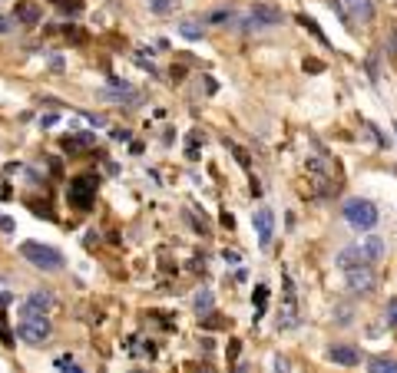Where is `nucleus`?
I'll list each match as a JSON object with an SVG mask.
<instances>
[{
	"label": "nucleus",
	"mask_w": 397,
	"mask_h": 373,
	"mask_svg": "<svg viewBox=\"0 0 397 373\" xmlns=\"http://www.w3.org/2000/svg\"><path fill=\"white\" fill-rule=\"evenodd\" d=\"M331 10H335V14L341 17L344 23H351V17H348V10H344V3H341V0H331Z\"/></svg>",
	"instance_id": "26"
},
{
	"label": "nucleus",
	"mask_w": 397,
	"mask_h": 373,
	"mask_svg": "<svg viewBox=\"0 0 397 373\" xmlns=\"http://www.w3.org/2000/svg\"><path fill=\"white\" fill-rule=\"evenodd\" d=\"M100 96H103V99H113V103H126V106H136L139 99H142L126 79H113V86L100 90Z\"/></svg>",
	"instance_id": "8"
},
{
	"label": "nucleus",
	"mask_w": 397,
	"mask_h": 373,
	"mask_svg": "<svg viewBox=\"0 0 397 373\" xmlns=\"http://www.w3.org/2000/svg\"><path fill=\"white\" fill-rule=\"evenodd\" d=\"M331 321H335L338 327H348V324L354 321V307H351V304H338L335 314H331Z\"/></svg>",
	"instance_id": "21"
},
{
	"label": "nucleus",
	"mask_w": 397,
	"mask_h": 373,
	"mask_svg": "<svg viewBox=\"0 0 397 373\" xmlns=\"http://www.w3.org/2000/svg\"><path fill=\"white\" fill-rule=\"evenodd\" d=\"M252 222H255V231H259V245L261 248H268V245H272V235H275V211L259 209L252 215Z\"/></svg>",
	"instance_id": "12"
},
{
	"label": "nucleus",
	"mask_w": 397,
	"mask_h": 373,
	"mask_svg": "<svg viewBox=\"0 0 397 373\" xmlns=\"http://www.w3.org/2000/svg\"><path fill=\"white\" fill-rule=\"evenodd\" d=\"M298 23H302V27H308V33H311V37H315V40H318V44L331 46V40H328V37H324V33H321V27H318V23H315V20H311V17L298 14Z\"/></svg>",
	"instance_id": "22"
},
{
	"label": "nucleus",
	"mask_w": 397,
	"mask_h": 373,
	"mask_svg": "<svg viewBox=\"0 0 397 373\" xmlns=\"http://www.w3.org/2000/svg\"><path fill=\"white\" fill-rule=\"evenodd\" d=\"M196 314L198 317H209V314H212V294H209V291H198L196 294Z\"/></svg>",
	"instance_id": "23"
},
{
	"label": "nucleus",
	"mask_w": 397,
	"mask_h": 373,
	"mask_svg": "<svg viewBox=\"0 0 397 373\" xmlns=\"http://www.w3.org/2000/svg\"><path fill=\"white\" fill-rule=\"evenodd\" d=\"M298 324V294H295V278L285 271V294L278 307V330H291Z\"/></svg>",
	"instance_id": "5"
},
{
	"label": "nucleus",
	"mask_w": 397,
	"mask_h": 373,
	"mask_svg": "<svg viewBox=\"0 0 397 373\" xmlns=\"http://www.w3.org/2000/svg\"><path fill=\"white\" fill-rule=\"evenodd\" d=\"M14 17L20 23H40V3H30V0H27V3H20L14 10Z\"/></svg>",
	"instance_id": "17"
},
{
	"label": "nucleus",
	"mask_w": 397,
	"mask_h": 373,
	"mask_svg": "<svg viewBox=\"0 0 397 373\" xmlns=\"http://www.w3.org/2000/svg\"><path fill=\"white\" fill-rule=\"evenodd\" d=\"M265 304H268V287L259 284V287H255V311H259V317H261V311H265Z\"/></svg>",
	"instance_id": "24"
},
{
	"label": "nucleus",
	"mask_w": 397,
	"mask_h": 373,
	"mask_svg": "<svg viewBox=\"0 0 397 373\" xmlns=\"http://www.w3.org/2000/svg\"><path fill=\"white\" fill-rule=\"evenodd\" d=\"M50 334H53V324H50L46 317H24V321H20V327H17V337H20V341H27V343H33V347H40Z\"/></svg>",
	"instance_id": "6"
},
{
	"label": "nucleus",
	"mask_w": 397,
	"mask_h": 373,
	"mask_svg": "<svg viewBox=\"0 0 397 373\" xmlns=\"http://www.w3.org/2000/svg\"><path fill=\"white\" fill-rule=\"evenodd\" d=\"M364 254H367V261L374 265V261H381L384 254H387V245H384V238H378V235H371V238H364Z\"/></svg>",
	"instance_id": "15"
},
{
	"label": "nucleus",
	"mask_w": 397,
	"mask_h": 373,
	"mask_svg": "<svg viewBox=\"0 0 397 373\" xmlns=\"http://www.w3.org/2000/svg\"><path fill=\"white\" fill-rule=\"evenodd\" d=\"M324 357L331 360V363H341V367H358L361 363V350L351 347V343H331L324 350Z\"/></svg>",
	"instance_id": "10"
},
{
	"label": "nucleus",
	"mask_w": 397,
	"mask_h": 373,
	"mask_svg": "<svg viewBox=\"0 0 397 373\" xmlns=\"http://www.w3.org/2000/svg\"><path fill=\"white\" fill-rule=\"evenodd\" d=\"M387 321H391V324H397V298L387 300Z\"/></svg>",
	"instance_id": "29"
},
{
	"label": "nucleus",
	"mask_w": 397,
	"mask_h": 373,
	"mask_svg": "<svg viewBox=\"0 0 397 373\" xmlns=\"http://www.w3.org/2000/svg\"><path fill=\"white\" fill-rule=\"evenodd\" d=\"M50 66H53V70H60V66H63V60H60V53H50Z\"/></svg>",
	"instance_id": "32"
},
{
	"label": "nucleus",
	"mask_w": 397,
	"mask_h": 373,
	"mask_svg": "<svg viewBox=\"0 0 397 373\" xmlns=\"http://www.w3.org/2000/svg\"><path fill=\"white\" fill-rule=\"evenodd\" d=\"M335 265L344 271V274H348V271H354V268H371V261H367L364 248H358V245H351V248H341V251H338V258H335Z\"/></svg>",
	"instance_id": "9"
},
{
	"label": "nucleus",
	"mask_w": 397,
	"mask_h": 373,
	"mask_svg": "<svg viewBox=\"0 0 397 373\" xmlns=\"http://www.w3.org/2000/svg\"><path fill=\"white\" fill-rule=\"evenodd\" d=\"M281 10H278L275 3H255V7H252V14L245 17L242 23H239V27H242L245 33H255V30H268V27H278V23H281Z\"/></svg>",
	"instance_id": "4"
},
{
	"label": "nucleus",
	"mask_w": 397,
	"mask_h": 373,
	"mask_svg": "<svg viewBox=\"0 0 397 373\" xmlns=\"http://www.w3.org/2000/svg\"><path fill=\"white\" fill-rule=\"evenodd\" d=\"M229 149H232V155H235V159H239V165H245V169H248V165H252V159H248V155H245V152L239 149V146H232V142H229Z\"/></svg>",
	"instance_id": "27"
},
{
	"label": "nucleus",
	"mask_w": 397,
	"mask_h": 373,
	"mask_svg": "<svg viewBox=\"0 0 397 373\" xmlns=\"http://www.w3.org/2000/svg\"><path fill=\"white\" fill-rule=\"evenodd\" d=\"M341 215H344V222L351 224L354 231H371V228L378 224V218H381L378 205L367 202V198H348L344 209H341Z\"/></svg>",
	"instance_id": "1"
},
{
	"label": "nucleus",
	"mask_w": 397,
	"mask_h": 373,
	"mask_svg": "<svg viewBox=\"0 0 397 373\" xmlns=\"http://www.w3.org/2000/svg\"><path fill=\"white\" fill-rule=\"evenodd\" d=\"M0 231H3V235H14V218H0Z\"/></svg>",
	"instance_id": "30"
},
{
	"label": "nucleus",
	"mask_w": 397,
	"mask_h": 373,
	"mask_svg": "<svg viewBox=\"0 0 397 373\" xmlns=\"http://www.w3.org/2000/svg\"><path fill=\"white\" fill-rule=\"evenodd\" d=\"M53 122H57V116H53V113H50V116H44V119H40V126H44V129H50V126H53Z\"/></svg>",
	"instance_id": "33"
},
{
	"label": "nucleus",
	"mask_w": 397,
	"mask_h": 373,
	"mask_svg": "<svg viewBox=\"0 0 397 373\" xmlns=\"http://www.w3.org/2000/svg\"><path fill=\"white\" fill-rule=\"evenodd\" d=\"M7 30H10V20H7V17L0 14V33H7Z\"/></svg>",
	"instance_id": "34"
},
{
	"label": "nucleus",
	"mask_w": 397,
	"mask_h": 373,
	"mask_svg": "<svg viewBox=\"0 0 397 373\" xmlns=\"http://www.w3.org/2000/svg\"><path fill=\"white\" fill-rule=\"evenodd\" d=\"M63 37H70L73 44H83V33H80V27H66V30H63Z\"/></svg>",
	"instance_id": "28"
},
{
	"label": "nucleus",
	"mask_w": 397,
	"mask_h": 373,
	"mask_svg": "<svg viewBox=\"0 0 397 373\" xmlns=\"http://www.w3.org/2000/svg\"><path fill=\"white\" fill-rule=\"evenodd\" d=\"M50 311H53V294H50V291H33V294H27V300L20 304V314H24V317H46Z\"/></svg>",
	"instance_id": "7"
},
{
	"label": "nucleus",
	"mask_w": 397,
	"mask_h": 373,
	"mask_svg": "<svg viewBox=\"0 0 397 373\" xmlns=\"http://www.w3.org/2000/svg\"><path fill=\"white\" fill-rule=\"evenodd\" d=\"M367 373H397L394 357H371L367 360Z\"/></svg>",
	"instance_id": "18"
},
{
	"label": "nucleus",
	"mask_w": 397,
	"mask_h": 373,
	"mask_svg": "<svg viewBox=\"0 0 397 373\" xmlns=\"http://www.w3.org/2000/svg\"><path fill=\"white\" fill-rule=\"evenodd\" d=\"M149 3V10H153L156 17H169L179 10V0H146Z\"/></svg>",
	"instance_id": "20"
},
{
	"label": "nucleus",
	"mask_w": 397,
	"mask_h": 373,
	"mask_svg": "<svg viewBox=\"0 0 397 373\" xmlns=\"http://www.w3.org/2000/svg\"><path fill=\"white\" fill-rule=\"evenodd\" d=\"M20 254L30 261L33 268H44V271H57L63 268V254L50 245H40V241H24L20 245Z\"/></svg>",
	"instance_id": "2"
},
{
	"label": "nucleus",
	"mask_w": 397,
	"mask_h": 373,
	"mask_svg": "<svg viewBox=\"0 0 397 373\" xmlns=\"http://www.w3.org/2000/svg\"><path fill=\"white\" fill-rule=\"evenodd\" d=\"M391 50H394V57H397V30L391 33Z\"/></svg>",
	"instance_id": "35"
},
{
	"label": "nucleus",
	"mask_w": 397,
	"mask_h": 373,
	"mask_svg": "<svg viewBox=\"0 0 397 373\" xmlns=\"http://www.w3.org/2000/svg\"><path fill=\"white\" fill-rule=\"evenodd\" d=\"M275 370H278V373H288V360H285V357H275Z\"/></svg>",
	"instance_id": "31"
},
{
	"label": "nucleus",
	"mask_w": 397,
	"mask_h": 373,
	"mask_svg": "<svg viewBox=\"0 0 397 373\" xmlns=\"http://www.w3.org/2000/svg\"><path fill=\"white\" fill-rule=\"evenodd\" d=\"M93 142H96V135H93V133H80V135L63 139V149H66V152H83V149H90Z\"/></svg>",
	"instance_id": "16"
},
{
	"label": "nucleus",
	"mask_w": 397,
	"mask_h": 373,
	"mask_svg": "<svg viewBox=\"0 0 397 373\" xmlns=\"http://www.w3.org/2000/svg\"><path fill=\"white\" fill-rule=\"evenodd\" d=\"M57 367H60L63 373H83L77 363H73V357H70V354H66V357H57Z\"/></svg>",
	"instance_id": "25"
},
{
	"label": "nucleus",
	"mask_w": 397,
	"mask_h": 373,
	"mask_svg": "<svg viewBox=\"0 0 397 373\" xmlns=\"http://www.w3.org/2000/svg\"><path fill=\"white\" fill-rule=\"evenodd\" d=\"M202 23H215V27H239L242 20H239V14H235V10L222 7V10H209V14L202 17Z\"/></svg>",
	"instance_id": "14"
},
{
	"label": "nucleus",
	"mask_w": 397,
	"mask_h": 373,
	"mask_svg": "<svg viewBox=\"0 0 397 373\" xmlns=\"http://www.w3.org/2000/svg\"><path fill=\"white\" fill-rule=\"evenodd\" d=\"M344 281H348V287H351L354 294H371L374 287H378V278H374V271L371 268H354L344 274Z\"/></svg>",
	"instance_id": "11"
},
{
	"label": "nucleus",
	"mask_w": 397,
	"mask_h": 373,
	"mask_svg": "<svg viewBox=\"0 0 397 373\" xmlns=\"http://www.w3.org/2000/svg\"><path fill=\"white\" fill-rule=\"evenodd\" d=\"M341 3H344V10L354 23H371L374 20V3L371 0H341Z\"/></svg>",
	"instance_id": "13"
},
{
	"label": "nucleus",
	"mask_w": 397,
	"mask_h": 373,
	"mask_svg": "<svg viewBox=\"0 0 397 373\" xmlns=\"http://www.w3.org/2000/svg\"><path fill=\"white\" fill-rule=\"evenodd\" d=\"M202 20H183V23H179V37H183V40H202Z\"/></svg>",
	"instance_id": "19"
},
{
	"label": "nucleus",
	"mask_w": 397,
	"mask_h": 373,
	"mask_svg": "<svg viewBox=\"0 0 397 373\" xmlns=\"http://www.w3.org/2000/svg\"><path fill=\"white\" fill-rule=\"evenodd\" d=\"M96 185H100V179L96 175H90V172H83V175H77V179L70 182V189H66V198H70V205L80 211L93 209V198H96Z\"/></svg>",
	"instance_id": "3"
}]
</instances>
